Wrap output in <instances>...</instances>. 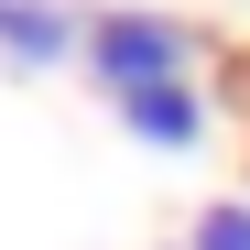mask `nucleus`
Instances as JSON below:
<instances>
[{
  "mask_svg": "<svg viewBox=\"0 0 250 250\" xmlns=\"http://www.w3.org/2000/svg\"><path fill=\"white\" fill-rule=\"evenodd\" d=\"M120 131L152 142V152H196V142H207V87H196V76H174V87H131V98H120Z\"/></svg>",
  "mask_w": 250,
  "mask_h": 250,
  "instance_id": "7ed1b4c3",
  "label": "nucleus"
},
{
  "mask_svg": "<svg viewBox=\"0 0 250 250\" xmlns=\"http://www.w3.org/2000/svg\"><path fill=\"white\" fill-rule=\"evenodd\" d=\"M185 250H250V196H218V207L196 218V239H185Z\"/></svg>",
  "mask_w": 250,
  "mask_h": 250,
  "instance_id": "20e7f679",
  "label": "nucleus"
},
{
  "mask_svg": "<svg viewBox=\"0 0 250 250\" xmlns=\"http://www.w3.org/2000/svg\"><path fill=\"white\" fill-rule=\"evenodd\" d=\"M0 55H11L22 76H44L65 55H87V22H76L65 0H0Z\"/></svg>",
  "mask_w": 250,
  "mask_h": 250,
  "instance_id": "f03ea898",
  "label": "nucleus"
},
{
  "mask_svg": "<svg viewBox=\"0 0 250 250\" xmlns=\"http://www.w3.org/2000/svg\"><path fill=\"white\" fill-rule=\"evenodd\" d=\"M196 65V33L174 11H98L87 22V76L109 98H131V87H174V76Z\"/></svg>",
  "mask_w": 250,
  "mask_h": 250,
  "instance_id": "f257e3e1",
  "label": "nucleus"
}]
</instances>
